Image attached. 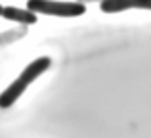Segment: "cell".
<instances>
[{
	"instance_id": "1",
	"label": "cell",
	"mask_w": 151,
	"mask_h": 138,
	"mask_svg": "<svg viewBox=\"0 0 151 138\" xmlns=\"http://www.w3.org/2000/svg\"><path fill=\"white\" fill-rule=\"evenodd\" d=\"M50 65H52V60L46 58V56L37 58L35 61H31V64L19 73V77L15 79V81H12L10 85H8V88L0 94V109L12 108V105L23 96V92L27 90V86H29L31 82L37 81L42 73H46V71L50 69Z\"/></svg>"
},
{
	"instance_id": "2",
	"label": "cell",
	"mask_w": 151,
	"mask_h": 138,
	"mask_svg": "<svg viewBox=\"0 0 151 138\" xmlns=\"http://www.w3.org/2000/svg\"><path fill=\"white\" fill-rule=\"evenodd\" d=\"M27 8L35 14L54 17H78L86 14L82 2H59V0H27Z\"/></svg>"
},
{
	"instance_id": "3",
	"label": "cell",
	"mask_w": 151,
	"mask_h": 138,
	"mask_svg": "<svg viewBox=\"0 0 151 138\" xmlns=\"http://www.w3.org/2000/svg\"><path fill=\"white\" fill-rule=\"evenodd\" d=\"M103 14H121L126 10H151V0H101Z\"/></svg>"
},
{
	"instance_id": "4",
	"label": "cell",
	"mask_w": 151,
	"mask_h": 138,
	"mask_svg": "<svg viewBox=\"0 0 151 138\" xmlns=\"http://www.w3.org/2000/svg\"><path fill=\"white\" fill-rule=\"evenodd\" d=\"M37 15L35 12H31L29 8H15V6H4L2 17L8 19V21H15L21 23V25H35L37 23Z\"/></svg>"
},
{
	"instance_id": "5",
	"label": "cell",
	"mask_w": 151,
	"mask_h": 138,
	"mask_svg": "<svg viewBox=\"0 0 151 138\" xmlns=\"http://www.w3.org/2000/svg\"><path fill=\"white\" fill-rule=\"evenodd\" d=\"M2 12H4V6L0 4V17H2Z\"/></svg>"
}]
</instances>
